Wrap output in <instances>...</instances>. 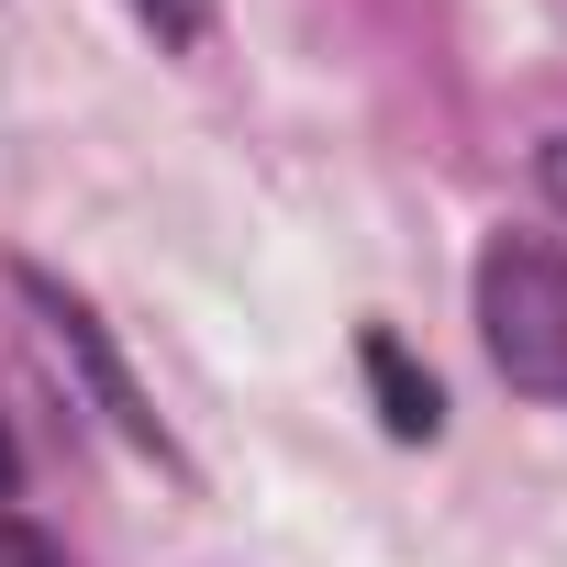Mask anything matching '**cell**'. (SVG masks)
<instances>
[{"label": "cell", "mask_w": 567, "mask_h": 567, "mask_svg": "<svg viewBox=\"0 0 567 567\" xmlns=\"http://www.w3.org/2000/svg\"><path fill=\"white\" fill-rule=\"evenodd\" d=\"M0 567H68V556H56L34 523H12V512H0Z\"/></svg>", "instance_id": "cell-4"}, {"label": "cell", "mask_w": 567, "mask_h": 567, "mask_svg": "<svg viewBox=\"0 0 567 567\" xmlns=\"http://www.w3.org/2000/svg\"><path fill=\"white\" fill-rule=\"evenodd\" d=\"M23 290H34V312L56 323V346H68V357L90 368V390H101V412H112V423H123L134 445H156V456H167V423L145 412V390H134V379H123V357L101 346V323H90V301H79V290H56L45 267H23Z\"/></svg>", "instance_id": "cell-2"}, {"label": "cell", "mask_w": 567, "mask_h": 567, "mask_svg": "<svg viewBox=\"0 0 567 567\" xmlns=\"http://www.w3.org/2000/svg\"><path fill=\"white\" fill-rule=\"evenodd\" d=\"M478 334L512 390L567 401V245H545V234L478 245Z\"/></svg>", "instance_id": "cell-1"}, {"label": "cell", "mask_w": 567, "mask_h": 567, "mask_svg": "<svg viewBox=\"0 0 567 567\" xmlns=\"http://www.w3.org/2000/svg\"><path fill=\"white\" fill-rule=\"evenodd\" d=\"M12 478H23V456H12V434H0V501H12Z\"/></svg>", "instance_id": "cell-6"}, {"label": "cell", "mask_w": 567, "mask_h": 567, "mask_svg": "<svg viewBox=\"0 0 567 567\" xmlns=\"http://www.w3.org/2000/svg\"><path fill=\"white\" fill-rule=\"evenodd\" d=\"M357 368H368V401H379V423H390L401 445H434V434H445V390H434V368H423L401 334H368Z\"/></svg>", "instance_id": "cell-3"}, {"label": "cell", "mask_w": 567, "mask_h": 567, "mask_svg": "<svg viewBox=\"0 0 567 567\" xmlns=\"http://www.w3.org/2000/svg\"><path fill=\"white\" fill-rule=\"evenodd\" d=\"M545 200H556V212H567V134H556V145H545Z\"/></svg>", "instance_id": "cell-5"}]
</instances>
